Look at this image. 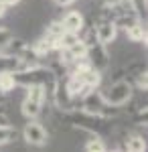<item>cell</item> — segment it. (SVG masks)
<instances>
[{
	"label": "cell",
	"instance_id": "obj_14",
	"mask_svg": "<svg viewBox=\"0 0 148 152\" xmlns=\"http://www.w3.org/2000/svg\"><path fill=\"white\" fill-rule=\"evenodd\" d=\"M51 51H53V49H51V41H49L47 37L39 39V41L33 45V53H34V55H39V57H41V55H49Z\"/></svg>",
	"mask_w": 148,
	"mask_h": 152
},
{
	"label": "cell",
	"instance_id": "obj_10",
	"mask_svg": "<svg viewBox=\"0 0 148 152\" xmlns=\"http://www.w3.org/2000/svg\"><path fill=\"white\" fill-rule=\"evenodd\" d=\"M65 91H67L69 97L83 95L85 91H87V87H85V83H83V77H79V75H71L69 81H67V85H65Z\"/></svg>",
	"mask_w": 148,
	"mask_h": 152
},
{
	"label": "cell",
	"instance_id": "obj_17",
	"mask_svg": "<svg viewBox=\"0 0 148 152\" xmlns=\"http://www.w3.org/2000/svg\"><path fill=\"white\" fill-rule=\"evenodd\" d=\"M12 39H14V33L10 28H0V51H4L12 43Z\"/></svg>",
	"mask_w": 148,
	"mask_h": 152
},
{
	"label": "cell",
	"instance_id": "obj_9",
	"mask_svg": "<svg viewBox=\"0 0 148 152\" xmlns=\"http://www.w3.org/2000/svg\"><path fill=\"white\" fill-rule=\"evenodd\" d=\"M126 35L132 43H146V28L138 20H134V23H130L126 26Z\"/></svg>",
	"mask_w": 148,
	"mask_h": 152
},
{
	"label": "cell",
	"instance_id": "obj_20",
	"mask_svg": "<svg viewBox=\"0 0 148 152\" xmlns=\"http://www.w3.org/2000/svg\"><path fill=\"white\" fill-rule=\"evenodd\" d=\"M138 85H140L142 89H146V73H142V75L138 77Z\"/></svg>",
	"mask_w": 148,
	"mask_h": 152
},
{
	"label": "cell",
	"instance_id": "obj_26",
	"mask_svg": "<svg viewBox=\"0 0 148 152\" xmlns=\"http://www.w3.org/2000/svg\"><path fill=\"white\" fill-rule=\"evenodd\" d=\"M0 97H2V91H0Z\"/></svg>",
	"mask_w": 148,
	"mask_h": 152
},
{
	"label": "cell",
	"instance_id": "obj_21",
	"mask_svg": "<svg viewBox=\"0 0 148 152\" xmlns=\"http://www.w3.org/2000/svg\"><path fill=\"white\" fill-rule=\"evenodd\" d=\"M73 2H75V0H57V4H59V6H71Z\"/></svg>",
	"mask_w": 148,
	"mask_h": 152
},
{
	"label": "cell",
	"instance_id": "obj_18",
	"mask_svg": "<svg viewBox=\"0 0 148 152\" xmlns=\"http://www.w3.org/2000/svg\"><path fill=\"white\" fill-rule=\"evenodd\" d=\"M85 150L87 152H106V148H103L102 140H91V142H87V148Z\"/></svg>",
	"mask_w": 148,
	"mask_h": 152
},
{
	"label": "cell",
	"instance_id": "obj_4",
	"mask_svg": "<svg viewBox=\"0 0 148 152\" xmlns=\"http://www.w3.org/2000/svg\"><path fill=\"white\" fill-rule=\"evenodd\" d=\"M106 107H112L103 102L102 91L97 89H87V94H83V112L93 114V116H102Z\"/></svg>",
	"mask_w": 148,
	"mask_h": 152
},
{
	"label": "cell",
	"instance_id": "obj_24",
	"mask_svg": "<svg viewBox=\"0 0 148 152\" xmlns=\"http://www.w3.org/2000/svg\"><path fill=\"white\" fill-rule=\"evenodd\" d=\"M0 124H6V118L2 116V114H0Z\"/></svg>",
	"mask_w": 148,
	"mask_h": 152
},
{
	"label": "cell",
	"instance_id": "obj_7",
	"mask_svg": "<svg viewBox=\"0 0 148 152\" xmlns=\"http://www.w3.org/2000/svg\"><path fill=\"white\" fill-rule=\"evenodd\" d=\"M61 26H63V31H65V33L79 35L81 28H83V16H81V12H77V10H69L67 14L63 16V20H61Z\"/></svg>",
	"mask_w": 148,
	"mask_h": 152
},
{
	"label": "cell",
	"instance_id": "obj_16",
	"mask_svg": "<svg viewBox=\"0 0 148 152\" xmlns=\"http://www.w3.org/2000/svg\"><path fill=\"white\" fill-rule=\"evenodd\" d=\"M14 128H10V126H6V124H0V146L2 144H8V142L14 138Z\"/></svg>",
	"mask_w": 148,
	"mask_h": 152
},
{
	"label": "cell",
	"instance_id": "obj_19",
	"mask_svg": "<svg viewBox=\"0 0 148 152\" xmlns=\"http://www.w3.org/2000/svg\"><path fill=\"white\" fill-rule=\"evenodd\" d=\"M103 6H108V8H112V6H120L122 4V0H100Z\"/></svg>",
	"mask_w": 148,
	"mask_h": 152
},
{
	"label": "cell",
	"instance_id": "obj_25",
	"mask_svg": "<svg viewBox=\"0 0 148 152\" xmlns=\"http://www.w3.org/2000/svg\"><path fill=\"white\" fill-rule=\"evenodd\" d=\"M112 152H120V150H112Z\"/></svg>",
	"mask_w": 148,
	"mask_h": 152
},
{
	"label": "cell",
	"instance_id": "obj_1",
	"mask_svg": "<svg viewBox=\"0 0 148 152\" xmlns=\"http://www.w3.org/2000/svg\"><path fill=\"white\" fill-rule=\"evenodd\" d=\"M12 77H14V83H16V85H26V87H29V85H41V87L47 89V85H51V87L57 85L53 73L49 69H45V67H39V65L12 71Z\"/></svg>",
	"mask_w": 148,
	"mask_h": 152
},
{
	"label": "cell",
	"instance_id": "obj_22",
	"mask_svg": "<svg viewBox=\"0 0 148 152\" xmlns=\"http://www.w3.org/2000/svg\"><path fill=\"white\" fill-rule=\"evenodd\" d=\"M4 14H6V4H4V2L0 0V18H2Z\"/></svg>",
	"mask_w": 148,
	"mask_h": 152
},
{
	"label": "cell",
	"instance_id": "obj_11",
	"mask_svg": "<svg viewBox=\"0 0 148 152\" xmlns=\"http://www.w3.org/2000/svg\"><path fill=\"white\" fill-rule=\"evenodd\" d=\"M67 53L71 55V59H73V61L83 59L85 55H87V43H85V41H81V39H77L71 47H67Z\"/></svg>",
	"mask_w": 148,
	"mask_h": 152
},
{
	"label": "cell",
	"instance_id": "obj_8",
	"mask_svg": "<svg viewBox=\"0 0 148 152\" xmlns=\"http://www.w3.org/2000/svg\"><path fill=\"white\" fill-rule=\"evenodd\" d=\"M118 35V24L114 20H106V23L97 24V31H95V41L102 43V45H108L112 43Z\"/></svg>",
	"mask_w": 148,
	"mask_h": 152
},
{
	"label": "cell",
	"instance_id": "obj_23",
	"mask_svg": "<svg viewBox=\"0 0 148 152\" xmlns=\"http://www.w3.org/2000/svg\"><path fill=\"white\" fill-rule=\"evenodd\" d=\"M2 2H4L6 6H14V4H18L21 0H2Z\"/></svg>",
	"mask_w": 148,
	"mask_h": 152
},
{
	"label": "cell",
	"instance_id": "obj_12",
	"mask_svg": "<svg viewBox=\"0 0 148 152\" xmlns=\"http://www.w3.org/2000/svg\"><path fill=\"white\" fill-rule=\"evenodd\" d=\"M83 83H85L87 89H97V85L102 83V71H97V69L87 71L83 75Z\"/></svg>",
	"mask_w": 148,
	"mask_h": 152
},
{
	"label": "cell",
	"instance_id": "obj_6",
	"mask_svg": "<svg viewBox=\"0 0 148 152\" xmlns=\"http://www.w3.org/2000/svg\"><path fill=\"white\" fill-rule=\"evenodd\" d=\"M23 136L24 140L29 142V144H33V146H43L47 144V130L39 124V122H29L23 130Z\"/></svg>",
	"mask_w": 148,
	"mask_h": 152
},
{
	"label": "cell",
	"instance_id": "obj_3",
	"mask_svg": "<svg viewBox=\"0 0 148 152\" xmlns=\"http://www.w3.org/2000/svg\"><path fill=\"white\" fill-rule=\"evenodd\" d=\"M45 102V87L41 85H29L26 97L23 102V114L26 118H37L41 114V107Z\"/></svg>",
	"mask_w": 148,
	"mask_h": 152
},
{
	"label": "cell",
	"instance_id": "obj_5",
	"mask_svg": "<svg viewBox=\"0 0 148 152\" xmlns=\"http://www.w3.org/2000/svg\"><path fill=\"white\" fill-rule=\"evenodd\" d=\"M87 43V41H85ZM85 59L89 61V65L93 67V69L102 71L106 65H108V53H106V45H102V43H87V55H85Z\"/></svg>",
	"mask_w": 148,
	"mask_h": 152
},
{
	"label": "cell",
	"instance_id": "obj_15",
	"mask_svg": "<svg viewBox=\"0 0 148 152\" xmlns=\"http://www.w3.org/2000/svg\"><path fill=\"white\" fill-rule=\"evenodd\" d=\"M126 148H128V152H146V142L140 136H134V138L128 140Z\"/></svg>",
	"mask_w": 148,
	"mask_h": 152
},
{
	"label": "cell",
	"instance_id": "obj_2",
	"mask_svg": "<svg viewBox=\"0 0 148 152\" xmlns=\"http://www.w3.org/2000/svg\"><path fill=\"white\" fill-rule=\"evenodd\" d=\"M102 97H103V102L108 105H112V107L124 105L132 97V85L128 81H116L106 91H102Z\"/></svg>",
	"mask_w": 148,
	"mask_h": 152
},
{
	"label": "cell",
	"instance_id": "obj_13",
	"mask_svg": "<svg viewBox=\"0 0 148 152\" xmlns=\"http://www.w3.org/2000/svg\"><path fill=\"white\" fill-rule=\"evenodd\" d=\"M14 77H12V71H0V91L2 94H8L10 89H14Z\"/></svg>",
	"mask_w": 148,
	"mask_h": 152
}]
</instances>
